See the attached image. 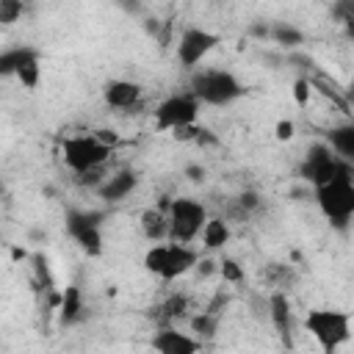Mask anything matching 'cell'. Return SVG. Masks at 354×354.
<instances>
[{
    "label": "cell",
    "instance_id": "obj_33",
    "mask_svg": "<svg viewBox=\"0 0 354 354\" xmlns=\"http://www.w3.org/2000/svg\"><path fill=\"white\" fill-rule=\"evenodd\" d=\"M268 30H271V25H266V22H260V25H249V33H252L254 39H268Z\"/></svg>",
    "mask_w": 354,
    "mask_h": 354
},
{
    "label": "cell",
    "instance_id": "obj_28",
    "mask_svg": "<svg viewBox=\"0 0 354 354\" xmlns=\"http://www.w3.org/2000/svg\"><path fill=\"white\" fill-rule=\"evenodd\" d=\"M238 207H241V213L243 216H249V213H254L257 207H260V194L257 191H252V188H246V191H241L238 194Z\"/></svg>",
    "mask_w": 354,
    "mask_h": 354
},
{
    "label": "cell",
    "instance_id": "obj_2",
    "mask_svg": "<svg viewBox=\"0 0 354 354\" xmlns=\"http://www.w3.org/2000/svg\"><path fill=\"white\" fill-rule=\"evenodd\" d=\"M313 191H315V205L324 213V218L337 230H348L354 218V169L340 171L337 177H332L329 183Z\"/></svg>",
    "mask_w": 354,
    "mask_h": 354
},
{
    "label": "cell",
    "instance_id": "obj_12",
    "mask_svg": "<svg viewBox=\"0 0 354 354\" xmlns=\"http://www.w3.org/2000/svg\"><path fill=\"white\" fill-rule=\"evenodd\" d=\"M102 100H105L108 108L130 111L144 100V86L136 83V80H127V77H111L102 86Z\"/></svg>",
    "mask_w": 354,
    "mask_h": 354
},
{
    "label": "cell",
    "instance_id": "obj_10",
    "mask_svg": "<svg viewBox=\"0 0 354 354\" xmlns=\"http://www.w3.org/2000/svg\"><path fill=\"white\" fill-rule=\"evenodd\" d=\"M346 169H351V163H348V160H340V158L321 141V144H313V147L307 149V155H304L299 171H301V177H304L313 188H318V185L329 183L332 177H337V174L346 171Z\"/></svg>",
    "mask_w": 354,
    "mask_h": 354
},
{
    "label": "cell",
    "instance_id": "obj_27",
    "mask_svg": "<svg viewBox=\"0 0 354 354\" xmlns=\"http://www.w3.org/2000/svg\"><path fill=\"white\" fill-rule=\"evenodd\" d=\"M290 94H293V102H296L299 108H307V105H310V97H313V88H310L307 77H296Z\"/></svg>",
    "mask_w": 354,
    "mask_h": 354
},
{
    "label": "cell",
    "instance_id": "obj_1",
    "mask_svg": "<svg viewBox=\"0 0 354 354\" xmlns=\"http://www.w3.org/2000/svg\"><path fill=\"white\" fill-rule=\"evenodd\" d=\"M188 91L199 105H210V108H227L246 94L243 83L230 69H218V66L194 69L188 80Z\"/></svg>",
    "mask_w": 354,
    "mask_h": 354
},
{
    "label": "cell",
    "instance_id": "obj_9",
    "mask_svg": "<svg viewBox=\"0 0 354 354\" xmlns=\"http://www.w3.org/2000/svg\"><path fill=\"white\" fill-rule=\"evenodd\" d=\"M102 213L100 210H66V235L88 254H102Z\"/></svg>",
    "mask_w": 354,
    "mask_h": 354
},
{
    "label": "cell",
    "instance_id": "obj_23",
    "mask_svg": "<svg viewBox=\"0 0 354 354\" xmlns=\"http://www.w3.org/2000/svg\"><path fill=\"white\" fill-rule=\"evenodd\" d=\"M188 310V296L185 293H171L163 304H158V318L163 321V326H171V321L183 318Z\"/></svg>",
    "mask_w": 354,
    "mask_h": 354
},
{
    "label": "cell",
    "instance_id": "obj_24",
    "mask_svg": "<svg viewBox=\"0 0 354 354\" xmlns=\"http://www.w3.org/2000/svg\"><path fill=\"white\" fill-rule=\"evenodd\" d=\"M28 91H33L36 86H39V80H41V55H36V58H30V61H25L19 69H17V75H14Z\"/></svg>",
    "mask_w": 354,
    "mask_h": 354
},
{
    "label": "cell",
    "instance_id": "obj_14",
    "mask_svg": "<svg viewBox=\"0 0 354 354\" xmlns=\"http://www.w3.org/2000/svg\"><path fill=\"white\" fill-rule=\"evenodd\" d=\"M138 188V174L133 171V169H119V171H111L105 180H102V185L97 188V196L102 199V202H122V199H127L133 191Z\"/></svg>",
    "mask_w": 354,
    "mask_h": 354
},
{
    "label": "cell",
    "instance_id": "obj_4",
    "mask_svg": "<svg viewBox=\"0 0 354 354\" xmlns=\"http://www.w3.org/2000/svg\"><path fill=\"white\" fill-rule=\"evenodd\" d=\"M304 329L324 354H337L351 340V313L337 307H313L304 315Z\"/></svg>",
    "mask_w": 354,
    "mask_h": 354
},
{
    "label": "cell",
    "instance_id": "obj_22",
    "mask_svg": "<svg viewBox=\"0 0 354 354\" xmlns=\"http://www.w3.org/2000/svg\"><path fill=\"white\" fill-rule=\"evenodd\" d=\"M218 324H221V318H218V315H213V313H207V310H202V313H194V315L188 318L191 335H194V337H199L202 343H205V340H210V337H216V332H218Z\"/></svg>",
    "mask_w": 354,
    "mask_h": 354
},
{
    "label": "cell",
    "instance_id": "obj_21",
    "mask_svg": "<svg viewBox=\"0 0 354 354\" xmlns=\"http://www.w3.org/2000/svg\"><path fill=\"white\" fill-rule=\"evenodd\" d=\"M268 39L274 41V44H279V47H299V44H304V30L301 28H296L293 22H274L271 25V30H268Z\"/></svg>",
    "mask_w": 354,
    "mask_h": 354
},
{
    "label": "cell",
    "instance_id": "obj_7",
    "mask_svg": "<svg viewBox=\"0 0 354 354\" xmlns=\"http://www.w3.org/2000/svg\"><path fill=\"white\" fill-rule=\"evenodd\" d=\"M221 44V36L202 28V25H188L180 30L177 41H174V55H177V64L185 69V72H194L199 69V64Z\"/></svg>",
    "mask_w": 354,
    "mask_h": 354
},
{
    "label": "cell",
    "instance_id": "obj_16",
    "mask_svg": "<svg viewBox=\"0 0 354 354\" xmlns=\"http://www.w3.org/2000/svg\"><path fill=\"white\" fill-rule=\"evenodd\" d=\"M230 238H232V230H230V221H227L224 216H210V218L205 221L202 232H199V241H202V246H205L207 252L224 249V246L230 243Z\"/></svg>",
    "mask_w": 354,
    "mask_h": 354
},
{
    "label": "cell",
    "instance_id": "obj_13",
    "mask_svg": "<svg viewBox=\"0 0 354 354\" xmlns=\"http://www.w3.org/2000/svg\"><path fill=\"white\" fill-rule=\"evenodd\" d=\"M266 315L274 326V332L279 335L282 346L293 348V310H290V299L282 290H274L266 301Z\"/></svg>",
    "mask_w": 354,
    "mask_h": 354
},
{
    "label": "cell",
    "instance_id": "obj_34",
    "mask_svg": "<svg viewBox=\"0 0 354 354\" xmlns=\"http://www.w3.org/2000/svg\"><path fill=\"white\" fill-rule=\"evenodd\" d=\"M11 260L19 263V260H28V249H19V246H11Z\"/></svg>",
    "mask_w": 354,
    "mask_h": 354
},
{
    "label": "cell",
    "instance_id": "obj_15",
    "mask_svg": "<svg viewBox=\"0 0 354 354\" xmlns=\"http://www.w3.org/2000/svg\"><path fill=\"white\" fill-rule=\"evenodd\" d=\"M307 83H310V88L313 91H318L321 97H326V100H332V105H337L346 116L351 113V105H348V97H346V91L326 75V72H318V69H313L310 75H307Z\"/></svg>",
    "mask_w": 354,
    "mask_h": 354
},
{
    "label": "cell",
    "instance_id": "obj_31",
    "mask_svg": "<svg viewBox=\"0 0 354 354\" xmlns=\"http://www.w3.org/2000/svg\"><path fill=\"white\" fill-rule=\"evenodd\" d=\"M183 174H185L191 183H202V180L207 177V169H205L202 163H188V166L183 169Z\"/></svg>",
    "mask_w": 354,
    "mask_h": 354
},
{
    "label": "cell",
    "instance_id": "obj_6",
    "mask_svg": "<svg viewBox=\"0 0 354 354\" xmlns=\"http://www.w3.org/2000/svg\"><path fill=\"white\" fill-rule=\"evenodd\" d=\"M113 149L102 147L91 133H75V136H66L64 144H61V158L66 163V169L80 177L86 171H97L102 169L108 160H111Z\"/></svg>",
    "mask_w": 354,
    "mask_h": 354
},
{
    "label": "cell",
    "instance_id": "obj_8",
    "mask_svg": "<svg viewBox=\"0 0 354 354\" xmlns=\"http://www.w3.org/2000/svg\"><path fill=\"white\" fill-rule=\"evenodd\" d=\"M199 102L194 100V94L185 88V91H177V94H169L163 97L158 105H155V127L158 130H180V127H188V124H196L199 119Z\"/></svg>",
    "mask_w": 354,
    "mask_h": 354
},
{
    "label": "cell",
    "instance_id": "obj_3",
    "mask_svg": "<svg viewBox=\"0 0 354 354\" xmlns=\"http://www.w3.org/2000/svg\"><path fill=\"white\" fill-rule=\"evenodd\" d=\"M199 249L191 243H152L144 252V271L155 274L160 282H174L180 277H185L188 271L196 268L199 263Z\"/></svg>",
    "mask_w": 354,
    "mask_h": 354
},
{
    "label": "cell",
    "instance_id": "obj_5",
    "mask_svg": "<svg viewBox=\"0 0 354 354\" xmlns=\"http://www.w3.org/2000/svg\"><path fill=\"white\" fill-rule=\"evenodd\" d=\"M207 207L194 199V196H177L166 205V221H169V243H191L199 238L205 221H207Z\"/></svg>",
    "mask_w": 354,
    "mask_h": 354
},
{
    "label": "cell",
    "instance_id": "obj_11",
    "mask_svg": "<svg viewBox=\"0 0 354 354\" xmlns=\"http://www.w3.org/2000/svg\"><path fill=\"white\" fill-rule=\"evenodd\" d=\"M149 346L155 354H202L205 343L177 326H158L155 335L149 337Z\"/></svg>",
    "mask_w": 354,
    "mask_h": 354
},
{
    "label": "cell",
    "instance_id": "obj_30",
    "mask_svg": "<svg viewBox=\"0 0 354 354\" xmlns=\"http://www.w3.org/2000/svg\"><path fill=\"white\" fill-rule=\"evenodd\" d=\"M293 136H296V122L293 119H279L277 124H274V138L277 141H293Z\"/></svg>",
    "mask_w": 354,
    "mask_h": 354
},
{
    "label": "cell",
    "instance_id": "obj_20",
    "mask_svg": "<svg viewBox=\"0 0 354 354\" xmlns=\"http://www.w3.org/2000/svg\"><path fill=\"white\" fill-rule=\"evenodd\" d=\"M36 55H39V50L25 47V44H19V47H8V50H0V77H14V75H17V69H19L25 61L36 58Z\"/></svg>",
    "mask_w": 354,
    "mask_h": 354
},
{
    "label": "cell",
    "instance_id": "obj_35",
    "mask_svg": "<svg viewBox=\"0 0 354 354\" xmlns=\"http://www.w3.org/2000/svg\"><path fill=\"white\" fill-rule=\"evenodd\" d=\"M0 254H3V252H0Z\"/></svg>",
    "mask_w": 354,
    "mask_h": 354
},
{
    "label": "cell",
    "instance_id": "obj_29",
    "mask_svg": "<svg viewBox=\"0 0 354 354\" xmlns=\"http://www.w3.org/2000/svg\"><path fill=\"white\" fill-rule=\"evenodd\" d=\"M91 136H94L102 147H108V149H116V147H119V141H122V136H119L113 127H94V130H91Z\"/></svg>",
    "mask_w": 354,
    "mask_h": 354
},
{
    "label": "cell",
    "instance_id": "obj_17",
    "mask_svg": "<svg viewBox=\"0 0 354 354\" xmlns=\"http://www.w3.org/2000/svg\"><path fill=\"white\" fill-rule=\"evenodd\" d=\"M138 224H141V235L152 243H163L169 241V221H166V213L160 207H147L141 210L138 216Z\"/></svg>",
    "mask_w": 354,
    "mask_h": 354
},
{
    "label": "cell",
    "instance_id": "obj_18",
    "mask_svg": "<svg viewBox=\"0 0 354 354\" xmlns=\"http://www.w3.org/2000/svg\"><path fill=\"white\" fill-rule=\"evenodd\" d=\"M340 160H354V124L351 122H346V124H335L332 130H329V136H326V141H324Z\"/></svg>",
    "mask_w": 354,
    "mask_h": 354
},
{
    "label": "cell",
    "instance_id": "obj_32",
    "mask_svg": "<svg viewBox=\"0 0 354 354\" xmlns=\"http://www.w3.org/2000/svg\"><path fill=\"white\" fill-rule=\"evenodd\" d=\"M196 271H199V277H210V274H218V263L199 257V263H196Z\"/></svg>",
    "mask_w": 354,
    "mask_h": 354
},
{
    "label": "cell",
    "instance_id": "obj_19",
    "mask_svg": "<svg viewBox=\"0 0 354 354\" xmlns=\"http://www.w3.org/2000/svg\"><path fill=\"white\" fill-rule=\"evenodd\" d=\"M58 315H61V324H75L80 315H83V290L77 285H66L61 290V301H58Z\"/></svg>",
    "mask_w": 354,
    "mask_h": 354
},
{
    "label": "cell",
    "instance_id": "obj_26",
    "mask_svg": "<svg viewBox=\"0 0 354 354\" xmlns=\"http://www.w3.org/2000/svg\"><path fill=\"white\" fill-rule=\"evenodd\" d=\"M218 274H221V279L230 282V285L243 282V266H238V260H232V257H224V260L218 263Z\"/></svg>",
    "mask_w": 354,
    "mask_h": 354
},
{
    "label": "cell",
    "instance_id": "obj_25",
    "mask_svg": "<svg viewBox=\"0 0 354 354\" xmlns=\"http://www.w3.org/2000/svg\"><path fill=\"white\" fill-rule=\"evenodd\" d=\"M22 14H25L22 0H0V25H14L22 19Z\"/></svg>",
    "mask_w": 354,
    "mask_h": 354
}]
</instances>
